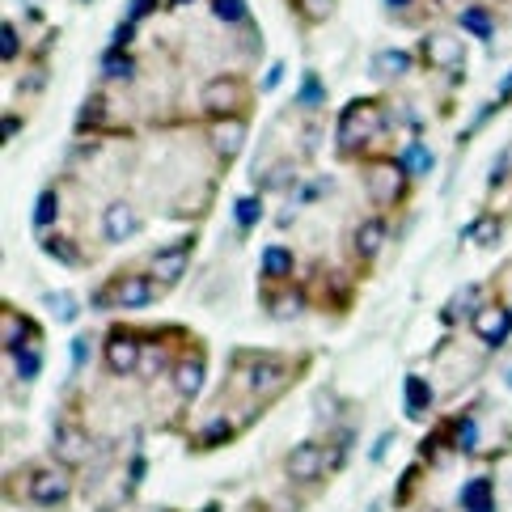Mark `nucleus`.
Segmentation results:
<instances>
[{
	"label": "nucleus",
	"mask_w": 512,
	"mask_h": 512,
	"mask_svg": "<svg viewBox=\"0 0 512 512\" xmlns=\"http://www.w3.org/2000/svg\"><path fill=\"white\" fill-rule=\"evenodd\" d=\"M381 132H386V106L377 98H356L339 119V153L356 157L369 149V140H377Z\"/></svg>",
	"instance_id": "1"
},
{
	"label": "nucleus",
	"mask_w": 512,
	"mask_h": 512,
	"mask_svg": "<svg viewBox=\"0 0 512 512\" xmlns=\"http://www.w3.org/2000/svg\"><path fill=\"white\" fill-rule=\"evenodd\" d=\"M161 292H166V288H161L157 280H149V276H115L111 284H102L94 292V309H111V305H119V309H144V305H153Z\"/></svg>",
	"instance_id": "2"
},
{
	"label": "nucleus",
	"mask_w": 512,
	"mask_h": 512,
	"mask_svg": "<svg viewBox=\"0 0 512 512\" xmlns=\"http://www.w3.org/2000/svg\"><path fill=\"white\" fill-rule=\"evenodd\" d=\"M326 466H331V449L318 445V441H301L284 457V474L292 483H318L326 474Z\"/></svg>",
	"instance_id": "3"
},
{
	"label": "nucleus",
	"mask_w": 512,
	"mask_h": 512,
	"mask_svg": "<svg viewBox=\"0 0 512 512\" xmlns=\"http://www.w3.org/2000/svg\"><path fill=\"white\" fill-rule=\"evenodd\" d=\"M402 170L398 157H373L369 166H364V187H369V195L377 199V204H398L402 199Z\"/></svg>",
	"instance_id": "4"
},
{
	"label": "nucleus",
	"mask_w": 512,
	"mask_h": 512,
	"mask_svg": "<svg viewBox=\"0 0 512 512\" xmlns=\"http://www.w3.org/2000/svg\"><path fill=\"white\" fill-rule=\"evenodd\" d=\"M246 106V85L237 77H216L204 85V111L216 119H237Z\"/></svg>",
	"instance_id": "5"
},
{
	"label": "nucleus",
	"mask_w": 512,
	"mask_h": 512,
	"mask_svg": "<svg viewBox=\"0 0 512 512\" xmlns=\"http://www.w3.org/2000/svg\"><path fill=\"white\" fill-rule=\"evenodd\" d=\"M140 360H144L140 335L132 326H111V335H106V364H111V373H136Z\"/></svg>",
	"instance_id": "6"
},
{
	"label": "nucleus",
	"mask_w": 512,
	"mask_h": 512,
	"mask_svg": "<svg viewBox=\"0 0 512 512\" xmlns=\"http://www.w3.org/2000/svg\"><path fill=\"white\" fill-rule=\"evenodd\" d=\"M26 496H30V504H43V508L64 504L68 500V474L56 466H34L30 479H26Z\"/></svg>",
	"instance_id": "7"
},
{
	"label": "nucleus",
	"mask_w": 512,
	"mask_h": 512,
	"mask_svg": "<svg viewBox=\"0 0 512 512\" xmlns=\"http://www.w3.org/2000/svg\"><path fill=\"white\" fill-rule=\"evenodd\" d=\"M470 331L479 335L487 347H500V343L512 335V309H508V305H500V301H487V305L479 309V314H474Z\"/></svg>",
	"instance_id": "8"
},
{
	"label": "nucleus",
	"mask_w": 512,
	"mask_h": 512,
	"mask_svg": "<svg viewBox=\"0 0 512 512\" xmlns=\"http://www.w3.org/2000/svg\"><path fill=\"white\" fill-rule=\"evenodd\" d=\"M191 246H195V237H182V242L157 250V259H153V280H157L161 288H170V284L182 280V271H187V259H191Z\"/></svg>",
	"instance_id": "9"
},
{
	"label": "nucleus",
	"mask_w": 512,
	"mask_h": 512,
	"mask_svg": "<svg viewBox=\"0 0 512 512\" xmlns=\"http://www.w3.org/2000/svg\"><path fill=\"white\" fill-rule=\"evenodd\" d=\"M424 56L432 68H462L466 64V47L457 34H445V30H436L424 39Z\"/></svg>",
	"instance_id": "10"
},
{
	"label": "nucleus",
	"mask_w": 512,
	"mask_h": 512,
	"mask_svg": "<svg viewBox=\"0 0 512 512\" xmlns=\"http://www.w3.org/2000/svg\"><path fill=\"white\" fill-rule=\"evenodd\" d=\"M102 229H106V242H127V237H136L144 229V221L136 216V208H127L123 199H115L102 216Z\"/></svg>",
	"instance_id": "11"
},
{
	"label": "nucleus",
	"mask_w": 512,
	"mask_h": 512,
	"mask_svg": "<svg viewBox=\"0 0 512 512\" xmlns=\"http://www.w3.org/2000/svg\"><path fill=\"white\" fill-rule=\"evenodd\" d=\"M208 140H212L216 157L229 161V157H237V149L246 144V123H242V119H216V123L208 127Z\"/></svg>",
	"instance_id": "12"
},
{
	"label": "nucleus",
	"mask_w": 512,
	"mask_h": 512,
	"mask_svg": "<svg viewBox=\"0 0 512 512\" xmlns=\"http://www.w3.org/2000/svg\"><path fill=\"white\" fill-rule=\"evenodd\" d=\"M386 237H390V229H386V221H360L356 225V237H352V250H356V259L360 263H373L377 254H381V246H386Z\"/></svg>",
	"instance_id": "13"
},
{
	"label": "nucleus",
	"mask_w": 512,
	"mask_h": 512,
	"mask_svg": "<svg viewBox=\"0 0 512 512\" xmlns=\"http://www.w3.org/2000/svg\"><path fill=\"white\" fill-rule=\"evenodd\" d=\"M89 436H85V428H77V424H60L56 428V453H60V462H68V466H77V462H85L89 457Z\"/></svg>",
	"instance_id": "14"
},
{
	"label": "nucleus",
	"mask_w": 512,
	"mask_h": 512,
	"mask_svg": "<svg viewBox=\"0 0 512 512\" xmlns=\"http://www.w3.org/2000/svg\"><path fill=\"white\" fill-rule=\"evenodd\" d=\"M263 309L276 322H292L305 309V301H301V292H292V288H271V292H263Z\"/></svg>",
	"instance_id": "15"
},
{
	"label": "nucleus",
	"mask_w": 512,
	"mask_h": 512,
	"mask_svg": "<svg viewBox=\"0 0 512 512\" xmlns=\"http://www.w3.org/2000/svg\"><path fill=\"white\" fill-rule=\"evenodd\" d=\"M292 271H297V254H292L288 246H267L263 250V280H292Z\"/></svg>",
	"instance_id": "16"
},
{
	"label": "nucleus",
	"mask_w": 512,
	"mask_h": 512,
	"mask_svg": "<svg viewBox=\"0 0 512 512\" xmlns=\"http://www.w3.org/2000/svg\"><path fill=\"white\" fill-rule=\"evenodd\" d=\"M199 386H204V356H187L174 364V390L182 398H195Z\"/></svg>",
	"instance_id": "17"
},
{
	"label": "nucleus",
	"mask_w": 512,
	"mask_h": 512,
	"mask_svg": "<svg viewBox=\"0 0 512 512\" xmlns=\"http://www.w3.org/2000/svg\"><path fill=\"white\" fill-rule=\"evenodd\" d=\"M13 360H17V377H22V381H34V377L43 373V339H39V331H34L22 347H17Z\"/></svg>",
	"instance_id": "18"
},
{
	"label": "nucleus",
	"mask_w": 512,
	"mask_h": 512,
	"mask_svg": "<svg viewBox=\"0 0 512 512\" xmlns=\"http://www.w3.org/2000/svg\"><path fill=\"white\" fill-rule=\"evenodd\" d=\"M462 512H496V487H491V479H470L462 487Z\"/></svg>",
	"instance_id": "19"
},
{
	"label": "nucleus",
	"mask_w": 512,
	"mask_h": 512,
	"mask_svg": "<svg viewBox=\"0 0 512 512\" xmlns=\"http://www.w3.org/2000/svg\"><path fill=\"white\" fill-rule=\"evenodd\" d=\"M0 314H5V352L13 356L17 347H22V343H26L34 331H39V326H34L30 318H22V314H17L13 305H5V309H0Z\"/></svg>",
	"instance_id": "20"
},
{
	"label": "nucleus",
	"mask_w": 512,
	"mask_h": 512,
	"mask_svg": "<svg viewBox=\"0 0 512 512\" xmlns=\"http://www.w3.org/2000/svg\"><path fill=\"white\" fill-rule=\"evenodd\" d=\"M432 407V390L424 377H407V415L411 419H424V411Z\"/></svg>",
	"instance_id": "21"
},
{
	"label": "nucleus",
	"mask_w": 512,
	"mask_h": 512,
	"mask_svg": "<svg viewBox=\"0 0 512 512\" xmlns=\"http://www.w3.org/2000/svg\"><path fill=\"white\" fill-rule=\"evenodd\" d=\"M407 68H411V56H407V51H381L377 64H373V77L390 81V77H402Z\"/></svg>",
	"instance_id": "22"
},
{
	"label": "nucleus",
	"mask_w": 512,
	"mask_h": 512,
	"mask_svg": "<svg viewBox=\"0 0 512 512\" xmlns=\"http://www.w3.org/2000/svg\"><path fill=\"white\" fill-rule=\"evenodd\" d=\"M212 9L221 22L229 26H250V9H246V0H212Z\"/></svg>",
	"instance_id": "23"
},
{
	"label": "nucleus",
	"mask_w": 512,
	"mask_h": 512,
	"mask_svg": "<svg viewBox=\"0 0 512 512\" xmlns=\"http://www.w3.org/2000/svg\"><path fill=\"white\" fill-rule=\"evenodd\" d=\"M292 9H297L309 26H318V22H326V17L335 13V0H292Z\"/></svg>",
	"instance_id": "24"
},
{
	"label": "nucleus",
	"mask_w": 512,
	"mask_h": 512,
	"mask_svg": "<svg viewBox=\"0 0 512 512\" xmlns=\"http://www.w3.org/2000/svg\"><path fill=\"white\" fill-rule=\"evenodd\" d=\"M462 30L487 43L491 39V17H487V9H462Z\"/></svg>",
	"instance_id": "25"
},
{
	"label": "nucleus",
	"mask_w": 512,
	"mask_h": 512,
	"mask_svg": "<svg viewBox=\"0 0 512 512\" xmlns=\"http://www.w3.org/2000/svg\"><path fill=\"white\" fill-rule=\"evenodd\" d=\"M398 166L407 174H424V170H432V153L424 149V144H411V149L398 157Z\"/></svg>",
	"instance_id": "26"
},
{
	"label": "nucleus",
	"mask_w": 512,
	"mask_h": 512,
	"mask_svg": "<svg viewBox=\"0 0 512 512\" xmlns=\"http://www.w3.org/2000/svg\"><path fill=\"white\" fill-rule=\"evenodd\" d=\"M43 250L56 254V259H64L68 267H81V250L68 242V237H43Z\"/></svg>",
	"instance_id": "27"
},
{
	"label": "nucleus",
	"mask_w": 512,
	"mask_h": 512,
	"mask_svg": "<svg viewBox=\"0 0 512 512\" xmlns=\"http://www.w3.org/2000/svg\"><path fill=\"white\" fill-rule=\"evenodd\" d=\"M102 72L111 81H123V77H132V72H136V64H132V56H123V51H111L106 64H102Z\"/></svg>",
	"instance_id": "28"
},
{
	"label": "nucleus",
	"mask_w": 512,
	"mask_h": 512,
	"mask_svg": "<svg viewBox=\"0 0 512 512\" xmlns=\"http://www.w3.org/2000/svg\"><path fill=\"white\" fill-rule=\"evenodd\" d=\"M259 216H263V199H254V195L237 199V225H242V229H254Z\"/></svg>",
	"instance_id": "29"
},
{
	"label": "nucleus",
	"mask_w": 512,
	"mask_h": 512,
	"mask_svg": "<svg viewBox=\"0 0 512 512\" xmlns=\"http://www.w3.org/2000/svg\"><path fill=\"white\" fill-rule=\"evenodd\" d=\"M51 221H56V191H43L39 208H34V229H47Z\"/></svg>",
	"instance_id": "30"
},
{
	"label": "nucleus",
	"mask_w": 512,
	"mask_h": 512,
	"mask_svg": "<svg viewBox=\"0 0 512 512\" xmlns=\"http://www.w3.org/2000/svg\"><path fill=\"white\" fill-rule=\"evenodd\" d=\"M301 106H309V111H314V106H322V81L314 77V72H309V77L301 81V98H297Z\"/></svg>",
	"instance_id": "31"
},
{
	"label": "nucleus",
	"mask_w": 512,
	"mask_h": 512,
	"mask_svg": "<svg viewBox=\"0 0 512 512\" xmlns=\"http://www.w3.org/2000/svg\"><path fill=\"white\" fill-rule=\"evenodd\" d=\"M17 51H22V43H17V26H13V22H5V64H13V60H17Z\"/></svg>",
	"instance_id": "32"
},
{
	"label": "nucleus",
	"mask_w": 512,
	"mask_h": 512,
	"mask_svg": "<svg viewBox=\"0 0 512 512\" xmlns=\"http://www.w3.org/2000/svg\"><path fill=\"white\" fill-rule=\"evenodd\" d=\"M474 242H479V246H487L491 242V237H496V221H479V225H474Z\"/></svg>",
	"instance_id": "33"
},
{
	"label": "nucleus",
	"mask_w": 512,
	"mask_h": 512,
	"mask_svg": "<svg viewBox=\"0 0 512 512\" xmlns=\"http://www.w3.org/2000/svg\"><path fill=\"white\" fill-rule=\"evenodd\" d=\"M51 309H56V314H60L64 322L77 318V309H72V301H68V297H51Z\"/></svg>",
	"instance_id": "34"
},
{
	"label": "nucleus",
	"mask_w": 512,
	"mask_h": 512,
	"mask_svg": "<svg viewBox=\"0 0 512 512\" xmlns=\"http://www.w3.org/2000/svg\"><path fill=\"white\" fill-rule=\"evenodd\" d=\"M386 5H390V9H407V5H411V0H386Z\"/></svg>",
	"instance_id": "35"
},
{
	"label": "nucleus",
	"mask_w": 512,
	"mask_h": 512,
	"mask_svg": "<svg viewBox=\"0 0 512 512\" xmlns=\"http://www.w3.org/2000/svg\"><path fill=\"white\" fill-rule=\"evenodd\" d=\"M174 5H187V0H174Z\"/></svg>",
	"instance_id": "36"
},
{
	"label": "nucleus",
	"mask_w": 512,
	"mask_h": 512,
	"mask_svg": "<svg viewBox=\"0 0 512 512\" xmlns=\"http://www.w3.org/2000/svg\"><path fill=\"white\" fill-rule=\"evenodd\" d=\"M508 85H512V77H508Z\"/></svg>",
	"instance_id": "37"
}]
</instances>
